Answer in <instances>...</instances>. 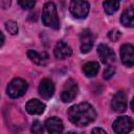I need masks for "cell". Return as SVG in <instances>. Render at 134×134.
<instances>
[{"mask_svg": "<svg viewBox=\"0 0 134 134\" xmlns=\"http://www.w3.org/2000/svg\"><path fill=\"white\" fill-rule=\"evenodd\" d=\"M69 120L77 127H86L96 118L94 108L88 103H80L68 109Z\"/></svg>", "mask_w": 134, "mask_h": 134, "instance_id": "1", "label": "cell"}, {"mask_svg": "<svg viewBox=\"0 0 134 134\" xmlns=\"http://www.w3.org/2000/svg\"><path fill=\"white\" fill-rule=\"evenodd\" d=\"M42 22L45 26L50 27L52 29L60 28V20L57 13V7L53 2L45 3L42 12Z\"/></svg>", "mask_w": 134, "mask_h": 134, "instance_id": "2", "label": "cell"}, {"mask_svg": "<svg viewBox=\"0 0 134 134\" xmlns=\"http://www.w3.org/2000/svg\"><path fill=\"white\" fill-rule=\"evenodd\" d=\"M27 87H28V85H27L26 81L19 79V77H16V79L12 80L9 82V84L7 85L6 93L12 98H18L26 92Z\"/></svg>", "mask_w": 134, "mask_h": 134, "instance_id": "3", "label": "cell"}, {"mask_svg": "<svg viewBox=\"0 0 134 134\" xmlns=\"http://www.w3.org/2000/svg\"><path fill=\"white\" fill-rule=\"evenodd\" d=\"M89 3L86 0H71L69 4V10L76 19H85L89 14Z\"/></svg>", "mask_w": 134, "mask_h": 134, "instance_id": "4", "label": "cell"}, {"mask_svg": "<svg viewBox=\"0 0 134 134\" xmlns=\"http://www.w3.org/2000/svg\"><path fill=\"white\" fill-rule=\"evenodd\" d=\"M77 92H79L77 84L72 79H69L64 84V87L61 93V99L64 103H70L76 97Z\"/></svg>", "mask_w": 134, "mask_h": 134, "instance_id": "5", "label": "cell"}, {"mask_svg": "<svg viewBox=\"0 0 134 134\" xmlns=\"http://www.w3.org/2000/svg\"><path fill=\"white\" fill-rule=\"evenodd\" d=\"M112 127L115 133H128L133 129V119L130 116H119L113 121Z\"/></svg>", "mask_w": 134, "mask_h": 134, "instance_id": "6", "label": "cell"}, {"mask_svg": "<svg viewBox=\"0 0 134 134\" xmlns=\"http://www.w3.org/2000/svg\"><path fill=\"white\" fill-rule=\"evenodd\" d=\"M97 53L100 58L102 63H104L105 65H113V63L115 62V53L114 51L106 44H99L97 46Z\"/></svg>", "mask_w": 134, "mask_h": 134, "instance_id": "7", "label": "cell"}, {"mask_svg": "<svg viewBox=\"0 0 134 134\" xmlns=\"http://www.w3.org/2000/svg\"><path fill=\"white\" fill-rule=\"evenodd\" d=\"M112 109L117 113H122L127 109V94L125 91L116 92L111 100Z\"/></svg>", "mask_w": 134, "mask_h": 134, "instance_id": "8", "label": "cell"}, {"mask_svg": "<svg viewBox=\"0 0 134 134\" xmlns=\"http://www.w3.org/2000/svg\"><path fill=\"white\" fill-rule=\"evenodd\" d=\"M80 42H81V51L83 53H87L91 50L94 43V37L90 29H84L81 32Z\"/></svg>", "mask_w": 134, "mask_h": 134, "instance_id": "9", "label": "cell"}, {"mask_svg": "<svg viewBox=\"0 0 134 134\" xmlns=\"http://www.w3.org/2000/svg\"><path fill=\"white\" fill-rule=\"evenodd\" d=\"M120 60L127 67H132L134 64V48L131 44H124L120 47Z\"/></svg>", "mask_w": 134, "mask_h": 134, "instance_id": "10", "label": "cell"}, {"mask_svg": "<svg viewBox=\"0 0 134 134\" xmlns=\"http://www.w3.org/2000/svg\"><path fill=\"white\" fill-rule=\"evenodd\" d=\"M45 104L38 98L29 99L25 105V110L31 115H41L45 111Z\"/></svg>", "mask_w": 134, "mask_h": 134, "instance_id": "11", "label": "cell"}, {"mask_svg": "<svg viewBox=\"0 0 134 134\" xmlns=\"http://www.w3.org/2000/svg\"><path fill=\"white\" fill-rule=\"evenodd\" d=\"M38 90H39V94L44 99H49L54 93V85H53L51 80L44 79L41 81Z\"/></svg>", "mask_w": 134, "mask_h": 134, "instance_id": "12", "label": "cell"}, {"mask_svg": "<svg viewBox=\"0 0 134 134\" xmlns=\"http://www.w3.org/2000/svg\"><path fill=\"white\" fill-rule=\"evenodd\" d=\"M53 54L57 59L59 60H64L68 57H70L72 54V49L70 48V46L65 43L64 41H59L53 49Z\"/></svg>", "mask_w": 134, "mask_h": 134, "instance_id": "13", "label": "cell"}, {"mask_svg": "<svg viewBox=\"0 0 134 134\" xmlns=\"http://www.w3.org/2000/svg\"><path fill=\"white\" fill-rule=\"evenodd\" d=\"M45 128L49 133H61L64 130L63 121L59 117H50L45 121Z\"/></svg>", "mask_w": 134, "mask_h": 134, "instance_id": "14", "label": "cell"}, {"mask_svg": "<svg viewBox=\"0 0 134 134\" xmlns=\"http://www.w3.org/2000/svg\"><path fill=\"white\" fill-rule=\"evenodd\" d=\"M120 22L124 26L133 27V25H134V8H133V6H129L121 14Z\"/></svg>", "mask_w": 134, "mask_h": 134, "instance_id": "15", "label": "cell"}, {"mask_svg": "<svg viewBox=\"0 0 134 134\" xmlns=\"http://www.w3.org/2000/svg\"><path fill=\"white\" fill-rule=\"evenodd\" d=\"M27 57L30 59L31 62H34L37 65H45L48 59L46 53H39L32 49H29L27 51Z\"/></svg>", "mask_w": 134, "mask_h": 134, "instance_id": "16", "label": "cell"}, {"mask_svg": "<svg viewBox=\"0 0 134 134\" xmlns=\"http://www.w3.org/2000/svg\"><path fill=\"white\" fill-rule=\"evenodd\" d=\"M99 70V64L97 62H88L83 66V72L87 77H93Z\"/></svg>", "mask_w": 134, "mask_h": 134, "instance_id": "17", "label": "cell"}, {"mask_svg": "<svg viewBox=\"0 0 134 134\" xmlns=\"http://www.w3.org/2000/svg\"><path fill=\"white\" fill-rule=\"evenodd\" d=\"M121 0H105L103 2L104 10L107 15H113L119 8V3Z\"/></svg>", "mask_w": 134, "mask_h": 134, "instance_id": "18", "label": "cell"}, {"mask_svg": "<svg viewBox=\"0 0 134 134\" xmlns=\"http://www.w3.org/2000/svg\"><path fill=\"white\" fill-rule=\"evenodd\" d=\"M5 28H6V30L8 31V34H10L12 36L17 35V34H18V30H19L18 24H17L15 21H13V20H9V21H7V22L5 23Z\"/></svg>", "mask_w": 134, "mask_h": 134, "instance_id": "19", "label": "cell"}, {"mask_svg": "<svg viewBox=\"0 0 134 134\" xmlns=\"http://www.w3.org/2000/svg\"><path fill=\"white\" fill-rule=\"evenodd\" d=\"M18 3L23 9H30L34 7L36 0H18Z\"/></svg>", "mask_w": 134, "mask_h": 134, "instance_id": "20", "label": "cell"}, {"mask_svg": "<svg viewBox=\"0 0 134 134\" xmlns=\"http://www.w3.org/2000/svg\"><path fill=\"white\" fill-rule=\"evenodd\" d=\"M114 72H115L114 66H113V65H108V66L105 68V71H104V73H103L104 79H105V80H109V79L114 74Z\"/></svg>", "mask_w": 134, "mask_h": 134, "instance_id": "21", "label": "cell"}, {"mask_svg": "<svg viewBox=\"0 0 134 134\" xmlns=\"http://www.w3.org/2000/svg\"><path fill=\"white\" fill-rule=\"evenodd\" d=\"M30 130H31L32 133H43L44 128H43V126H42V124L40 121L36 120V121L32 122V126H31Z\"/></svg>", "mask_w": 134, "mask_h": 134, "instance_id": "22", "label": "cell"}, {"mask_svg": "<svg viewBox=\"0 0 134 134\" xmlns=\"http://www.w3.org/2000/svg\"><path fill=\"white\" fill-rule=\"evenodd\" d=\"M108 38L112 42H115L116 40H118L120 38V31L119 30H116V29H112L111 31L108 32Z\"/></svg>", "mask_w": 134, "mask_h": 134, "instance_id": "23", "label": "cell"}, {"mask_svg": "<svg viewBox=\"0 0 134 134\" xmlns=\"http://www.w3.org/2000/svg\"><path fill=\"white\" fill-rule=\"evenodd\" d=\"M10 3H12V0H0V8L7 9L9 8Z\"/></svg>", "mask_w": 134, "mask_h": 134, "instance_id": "24", "label": "cell"}, {"mask_svg": "<svg viewBox=\"0 0 134 134\" xmlns=\"http://www.w3.org/2000/svg\"><path fill=\"white\" fill-rule=\"evenodd\" d=\"M92 133H104V134H106L107 132L105 130L100 129V128H94V129H92Z\"/></svg>", "mask_w": 134, "mask_h": 134, "instance_id": "25", "label": "cell"}, {"mask_svg": "<svg viewBox=\"0 0 134 134\" xmlns=\"http://www.w3.org/2000/svg\"><path fill=\"white\" fill-rule=\"evenodd\" d=\"M3 44H4V36H3V34L0 31V47H1Z\"/></svg>", "mask_w": 134, "mask_h": 134, "instance_id": "26", "label": "cell"}]
</instances>
